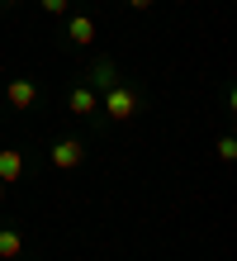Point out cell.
<instances>
[{"label":"cell","instance_id":"obj_1","mask_svg":"<svg viewBox=\"0 0 237 261\" xmlns=\"http://www.w3.org/2000/svg\"><path fill=\"white\" fill-rule=\"evenodd\" d=\"M138 105H142V100H138V90L119 81V86H109L104 95H100V114H104V119H133V114H138Z\"/></svg>","mask_w":237,"mask_h":261},{"label":"cell","instance_id":"obj_2","mask_svg":"<svg viewBox=\"0 0 237 261\" xmlns=\"http://www.w3.org/2000/svg\"><path fill=\"white\" fill-rule=\"evenodd\" d=\"M47 162H52L57 171H71V166L86 162V143H81V138H57L52 152H47Z\"/></svg>","mask_w":237,"mask_h":261},{"label":"cell","instance_id":"obj_3","mask_svg":"<svg viewBox=\"0 0 237 261\" xmlns=\"http://www.w3.org/2000/svg\"><path fill=\"white\" fill-rule=\"evenodd\" d=\"M86 86L95 90V95H104L109 86H119V67L109 62V57H95V62H90V71H86Z\"/></svg>","mask_w":237,"mask_h":261},{"label":"cell","instance_id":"obj_4","mask_svg":"<svg viewBox=\"0 0 237 261\" xmlns=\"http://www.w3.org/2000/svg\"><path fill=\"white\" fill-rule=\"evenodd\" d=\"M0 95H5V100L14 105V110H29V105H38V86L29 81V76H14V81H10L5 90H0Z\"/></svg>","mask_w":237,"mask_h":261},{"label":"cell","instance_id":"obj_5","mask_svg":"<svg viewBox=\"0 0 237 261\" xmlns=\"http://www.w3.org/2000/svg\"><path fill=\"white\" fill-rule=\"evenodd\" d=\"M67 110H71L76 119H95V114H100V95H95L90 86H76L71 100H67Z\"/></svg>","mask_w":237,"mask_h":261},{"label":"cell","instance_id":"obj_6","mask_svg":"<svg viewBox=\"0 0 237 261\" xmlns=\"http://www.w3.org/2000/svg\"><path fill=\"white\" fill-rule=\"evenodd\" d=\"M67 38H71V43H81V48H86V43L95 38V14H76V19L67 24Z\"/></svg>","mask_w":237,"mask_h":261},{"label":"cell","instance_id":"obj_7","mask_svg":"<svg viewBox=\"0 0 237 261\" xmlns=\"http://www.w3.org/2000/svg\"><path fill=\"white\" fill-rule=\"evenodd\" d=\"M24 176V152H0V180H5V186H10V180H19Z\"/></svg>","mask_w":237,"mask_h":261},{"label":"cell","instance_id":"obj_8","mask_svg":"<svg viewBox=\"0 0 237 261\" xmlns=\"http://www.w3.org/2000/svg\"><path fill=\"white\" fill-rule=\"evenodd\" d=\"M24 252V233L19 228H0V261H14Z\"/></svg>","mask_w":237,"mask_h":261},{"label":"cell","instance_id":"obj_9","mask_svg":"<svg viewBox=\"0 0 237 261\" xmlns=\"http://www.w3.org/2000/svg\"><path fill=\"white\" fill-rule=\"evenodd\" d=\"M38 5H43V14H67L71 0H38Z\"/></svg>","mask_w":237,"mask_h":261},{"label":"cell","instance_id":"obj_10","mask_svg":"<svg viewBox=\"0 0 237 261\" xmlns=\"http://www.w3.org/2000/svg\"><path fill=\"white\" fill-rule=\"evenodd\" d=\"M218 157H223V162L237 157V143H232V138H223V143H218Z\"/></svg>","mask_w":237,"mask_h":261},{"label":"cell","instance_id":"obj_11","mask_svg":"<svg viewBox=\"0 0 237 261\" xmlns=\"http://www.w3.org/2000/svg\"><path fill=\"white\" fill-rule=\"evenodd\" d=\"M128 5H133V10H147V5H152V0H128Z\"/></svg>","mask_w":237,"mask_h":261},{"label":"cell","instance_id":"obj_12","mask_svg":"<svg viewBox=\"0 0 237 261\" xmlns=\"http://www.w3.org/2000/svg\"><path fill=\"white\" fill-rule=\"evenodd\" d=\"M0 199H5V180H0Z\"/></svg>","mask_w":237,"mask_h":261}]
</instances>
